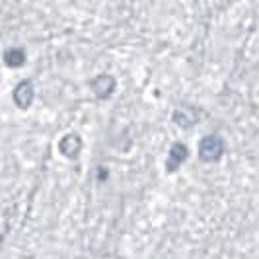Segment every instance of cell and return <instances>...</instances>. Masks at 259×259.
Returning <instances> with one entry per match:
<instances>
[{"instance_id": "1", "label": "cell", "mask_w": 259, "mask_h": 259, "mask_svg": "<svg viewBox=\"0 0 259 259\" xmlns=\"http://www.w3.org/2000/svg\"><path fill=\"white\" fill-rule=\"evenodd\" d=\"M226 152V143L219 135H207L199 141V160L203 164H217Z\"/></svg>"}, {"instance_id": "2", "label": "cell", "mask_w": 259, "mask_h": 259, "mask_svg": "<svg viewBox=\"0 0 259 259\" xmlns=\"http://www.w3.org/2000/svg\"><path fill=\"white\" fill-rule=\"evenodd\" d=\"M171 121L180 129H191L201 121V109L193 104H182L178 105L171 113Z\"/></svg>"}, {"instance_id": "3", "label": "cell", "mask_w": 259, "mask_h": 259, "mask_svg": "<svg viewBox=\"0 0 259 259\" xmlns=\"http://www.w3.org/2000/svg\"><path fill=\"white\" fill-rule=\"evenodd\" d=\"M90 88L94 92V96L98 100H109L117 90V80L113 74H107V72H102L98 76H94L90 80Z\"/></svg>"}, {"instance_id": "4", "label": "cell", "mask_w": 259, "mask_h": 259, "mask_svg": "<svg viewBox=\"0 0 259 259\" xmlns=\"http://www.w3.org/2000/svg\"><path fill=\"white\" fill-rule=\"evenodd\" d=\"M33 100H35V88H33V84H31V80H20L18 84H16V88L12 92V102L14 105L18 107V109H22V111H26L31 107L33 104Z\"/></svg>"}, {"instance_id": "5", "label": "cell", "mask_w": 259, "mask_h": 259, "mask_svg": "<svg viewBox=\"0 0 259 259\" xmlns=\"http://www.w3.org/2000/svg\"><path fill=\"white\" fill-rule=\"evenodd\" d=\"M189 158V146L182 141H176V143L169 146V154L166 160V171L168 174H176L178 169L182 168V164Z\"/></svg>"}, {"instance_id": "6", "label": "cell", "mask_w": 259, "mask_h": 259, "mask_svg": "<svg viewBox=\"0 0 259 259\" xmlns=\"http://www.w3.org/2000/svg\"><path fill=\"white\" fill-rule=\"evenodd\" d=\"M82 148H84V141L76 133H66L65 137L59 141V152L68 160H76L82 152Z\"/></svg>"}, {"instance_id": "7", "label": "cell", "mask_w": 259, "mask_h": 259, "mask_svg": "<svg viewBox=\"0 0 259 259\" xmlns=\"http://www.w3.org/2000/svg\"><path fill=\"white\" fill-rule=\"evenodd\" d=\"M2 61L8 68H22L27 61L26 51L22 47H8L6 51L2 53Z\"/></svg>"}, {"instance_id": "8", "label": "cell", "mask_w": 259, "mask_h": 259, "mask_svg": "<svg viewBox=\"0 0 259 259\" xmlns=\"http://www.w3.org/2000/svg\"><path fill=\"white\" fill-rule=\"evenodd\" d=\"M107 178H109V169L104 168V166H98V169H96V180L100 183L107 182Z\"/></svg>"}]
</instances>
